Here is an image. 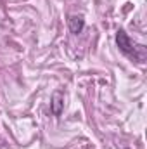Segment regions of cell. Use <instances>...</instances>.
Listing matches in <instances>:
<instances>
[{
	"instance_id": "cell-1",
	"label": "cell",
	"mask_w": 147,
	"mask_h": 149,
	"mask_svg": "<svg viewBox=\"0 0 147 149\" xmlns=\"http://www.w3.org/2000/svg\"><path fill=\"white\" fill-rule=\"evenodd\" d=\"M116 43H118L119 50L125 56H128V57H132V59H135L139 63H144L146 61V57H147L146 45L132 42V38L126 35L125 30H118V33H116Z\"/></svg>"
},
{
	"instance_id": "cell-2",
	"label": "cell",
	"mask_w": 147,
	"mask_h": 149,
	"mask_svg": "<svg viewBox=\"0 0 147 149\" xmlns=\"http://www.w3.org/2000/svg\"><path fill=\"white\" fill-rule=\"evenodd\" d=\"M64 109V95L61 90H55L52 94V99H50V111L54 116H59Z\"/></svg>"
},
{
	"instance_id": "cell-3",
	"label": "cell",
	"mask_w": 147,
	"mask_h": 149,
	"mask_svg": "<svg viewBox=\"0 0 147 149\" xmlns=\"http://www.w3.org/2000/svg\"><path fill=\"white\" fill-rule=\"evenodd\" d=\"M68 26H69V31H71L73 35L81 33L83 28H85V19H83V16H76V14H74V16H69Z\"/></svg>"
},
{
	"instance_id": "cell-4",
	"label": "cell",
	"mask_w": 147,
	"mask_h": 149,
	"mask_svg": "<svg viewBox=\"0 0 147 149\" xmlns=\"http://www.w3.org/2000/svg\"><path fill=\"white\" fill-rule=\"evenodd\" d=\"M125 149H128V148H125Z\"/></svg>"
}]
</instances>
